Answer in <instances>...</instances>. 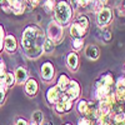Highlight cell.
<instances>
[{
	"label": "cell",
	"mask_w": 125,
	"mask_h": 125,
	"mask_svg": "<svg viewBox=\"0 0 125 125\" xmlns=\"http://www.w3.org/2000/svg\"><path fill=\"white\" fill-rule=\"evenodd\" d=\"M98 123H99V125H108L110 123V114L101 115L100 118H98Z\"/></svg>",
	"instance_id": "obj_26"
},
{
	"label": "cell",
	"mask_w": 125,
	"mask_h": 125,
	"mask_svg": "<svg viewBox=\"0 0 125 125\" xmlns=\"http://www.w3.org/2000/svg\"><path fill=\"white\" fill-rule=\"evenodd\" d=\"M89 125H94V123H93V121H90V124H89Z\"/></svg>",
	"instance_id": "obj_35"
},
{
	"label": "cell",
	"mask_w": 125,
	"mask_h": 125,
	"mask_svg": "<svg viewBox=\"0 0 125 125\" xmlns=\"http://www.w3.org/2000/svg\"><path fill=\"white\" fill-rule=\"evenodd\" d=\"M5 49L8 51H10V53L16 49V40L13 35H8L5 38Z\"/></svg>",
	"instance_id": "obj_12"
},
{
	"label": "cell",
	"mask_w": 125,
	"mask_h": 125,
	"mask_svg": "<svg viewBox=\"0 0 125 125\" xmlns=\"http://www.w3.org/2000/svg\"><path fill=\"white\" fill-rule=\"evenodd\" d=\"M16 125H28V124H26V121L24 119H19L18 123H16Z\"/></svg>",
	"instance_id": "obj_34"
},
{
	"label": "cell",
	"mask_w": 125,
	"mask_h": 125,
	"mask_svg": "<svg viewBox=\"0 0 125 125\" xmlns=\"http://www.w3.org/2000/svg\"><path fill=\"white\" fill-rule=\"evenodd\" d=\"M124 6H125V4H124Z\"/></svg>",
	"instance_id": "obj_39"
},
{
	"label": "cell",
	"mask_w": 125,
	"mask_h": 125,
	"mask_svg": "<svg viewBox=\"0 0 125 125\" xmlns=\"http://www.w3.org/2000/svg\"><path fill=\"white\" fill-rule=\"evenodd\" d=\"M54 50V44L51 40H45V43L43 44V51L44 53H51Z\"/></svg>",
	"instance_id": "obj_19"
},
{
	"label": "cell",
	"mask_w": 125,
	"mask_h": 125,
	"mask_svg": "<svg viewBox=\"0 0 125 125\" xmlns=\"http://www.w3.org/2000/svg\"><path fill=\"white\" fill-rule=\"evenodd\" d=\"M6 74L5 73V64H4V61L0 59V76H4Z\"/></svg>",
	"instance_id": "obj_30"
},
{
	"label": "cell",
	"mask_w": 125,
	"mask_h": 125,
	"mask_svg": "<svg viewBox=\"0 0 125 125\" xmlns=\"http://www.w3.org/2000/svg\"><path fill=\"white\" fill-rule=\"evenodd\" d=\"M55 8V3L54 0H46V1L44 3V10L46 13H51Z\"/></svg>",
	"instance_id": "obj_23"
},
{
	"label": "cell",
	"mask_w": 125,
	"mask_h": 125,
	"mask_svg": "<svg viewBox=\"0 0 125 125\" xmlns=\"http://www.w3.org/2000/svg\"><path fill=\"white\" fill-rule=\"evenodd\" d=\"M76 3H78V5H80V6H86V5L90 3V0H76Z\"/></svg>",
	"instance_id": "obj_32"
},
{
	"label": "cell",
	"mask_w": 125,
	"mask_h": 125,
	"mask_svg": "<svg viewBox=\"0 0 125 125\" xmlns=\"http://www.w3.org/2000/svg\"><path fill=\"white\" fill-rule=\"evenodd\" d=\"M71 18V8L68 1L61 0L55 9V19L60 25H66Z\"/></svg>",
	"instance_id": "obj_2"
},
{
	"label": "cell",
	"mask_w": 125,
	"mask_h": 125,
	"mask_svg": "<svg viewBox=\"0 0 125 125\" xmlns=\"http://www.w3.org/2000/svg\"><path fill=\"white\" fill-rule=\"evenodd\" d=\"M61 96H62V94H61V89L59 86L50 88L48 90V94H46V98H48L49 103H58V101H60Z\"/></svg>",
	"instance_id": "obj_5"
},
{
	"label": "cell",
	"mask_w": 125,
	"mask_h": 125,
	"mask_svg": "<svg viewBox=\"0 0 125 125\" xmlns=\"http://www.w3.org/2000/svg\"><path fill=\"white\" fill-rule=\"evenodd\" d=\"M55 109H56L58 113H64L65 111V103L64 101H58Z\"/></svg>",
	"instance_id": "obj_28"
},
{
	"label": "cell",
	"mask_w": 125,
	"mask_h": 125,
	"mask_svg": "<svg viewBox=\"0 0 125 125\" xmlns=\"http://www.w3.org/2000/svg\"><path fill=\"white\" fill-rule=\"evenodd\" d=\"M31 125H38V124H35V123H33V124H31Z\"/></svg>",
	"instance_id": "obj_36"
},
{
	"label": "cell",
	"mask_w": 125,
	"mask_h": 125,
	"mask_svg": "<svg viewBox=\"0 0 125 125\" xmlns=\"http://www.w3.org/2000/svg\"><path fill=\"white\" fill-rule=\"evenodd\" d=\"M110 86L109 85H105V84H103V83H98V89H96V98L99 100H103V99H105L109 94H110Z\"/></svg>",
	"instance_id": "obj_7"
},
{
	"label": "cell",
	"mask_w": 125,
	"mask_h": 125,
	"mask_svg": "<svg viewBox=\"0 0 125 125\" xmlns=\"http://www.w3.org/2000/svg\"><path fill=\"white\" fill-rule=\"evenodd\" d=\"M76 23H78L79 25H81L85 30H88V28H89V19H88L85 15L79 16V19H78V21H76Z\"/></svg>",
	"instance_id": "obj_20"
},
{
	"label": "cell",
	"mask_w": 125,
	"mask_h": 125,
	"mask_svg": "<svg viewBox=\"0 0 125 125\" xmlns=\"http://www.w3.org/2000/svg\"><path fill=\"white\" fill-rule=\"evenodd\" d=\"M3 38H4V30H3L1 26H0V50H1V48H3Z\"/></svg>",
	"instance_id": "obj_33"
},
{
	"label": "cell",
	"mask_w": 125,
	"mask_h": 125,
	"mask_svg": "<svg viewBox=\"0 0 125 125\" xmlns=\"http://www.w3.org/2000/svg\"><path fill=\"white\" fill-rule=\"evenodd\" d=\"M66 125H70V124H66Z\"/></svg>",
	"instance_id": "obj_38"
},
{
	"label": "cell",
	"mask_w": 125,
	"mask_h": 125,
	"mask_svg": "<svg viewBox=\"0 0 125 125\" xmlns=\"http://www.w3.org/2000/svg\"><path fill=\"white\" fill-rule=\"evenodd\" d=\"M26 78H28L26 70L23 69V68H19L16 70V80H18V83H24L26 80Z\"/></svg>",
	"instance_id": "obj_15"
},
{
	"label": "cell",
	"mask_w": 125,
	"mask_h": 125,
	"mask_svg": "<svg viewBox=\"0 0 125 125\" xmlns=\"http://www.w3.org/2000/svg\"><path fill=\"white\" fill-rule=\"evenodd\" d=\"M103 5H104V3H101L100 0H94V1L91 3V10L95 11V13H99L103 9Z\"/></svg>",
	"instance_id": "obj_22"
},
{
	"label": "cell",
	"mask_w": 125,
	"mask_h": 125,
	"mask_svg": "<svg viewBox=\"0 0 125 125\" xmlns=\"http://www.w3.org/2000/svg\"><path fill=\"white\" fill-rule=\"evenodd\" d=\"M118 125H125V124H124V123H123V124H118Z\"/></svg>",
	"instance_id": "obj_37"
},
{
	"label": "cell",
	"mask_w": 125,
	"mask_h": 125,
	"mask_svg": "<svg viewBox=\"0 0 125 125\" xmlns=\"http://www.w3.org/2000/svg\"><path fill=\"white\" fill-rule=\"evenodd\" d=\"M25 90H26V94L30 96H34L36 91H38V83L34 80V79H29L28 83H26V86H25Z\"/></svg>",
	"instance_id": "obj_11"
},
{
	"label": "cell",
	"mask_w": 125,
	"mask_h": 125,
	"mask_svg": "<svg viewBox=\"0 0 125 125\" xmlns=\"http://www.w3.org/2000/svg\"><path fill=\"white\" fill-rule=\"evenodd\" d=\"M100 83H103V84H105V85L111 86L113 83H114V80H113V76H111L110 74H105L104 76H101V81H100Z\"/></svg>",
	"instance_id": "obj_24"
},
{
	"label": "cell",
	"mask_w": 125,
	"mask_h": 125,
	"mask_svg": "<svg viewBox=\"0 0 125 125\" xmlns=\"http://www.w3.org/2000/svg\"><path fill=\"white\" fill-rule=\"evenodd\" d=\"M69 80H68V78L65 76V75H61L60 78H59V83H58V86L61 89V90H64V89H66L68 88V85H69Z\"/></svg>",
	"instance_id": "obj_18"
},
{
	"label": "cell",
	"mask_w": 125,
	"mask_h": 125,
	"mask_svg": "<svg viewBox=\"0 0 125 125\" xmlns=\"http://www.w3.org/2000/svg\"><path fill=\"white\" fill-rule=\"evenodd\" d=\"M68 66L73 70H75L78 68V56H76L75 53H71L68 56Z\"/></svg>",
	"instance_id": "obj_14"
},
{
	"label": "cell",
	"mask_w": 125,
	"mask_h": 125,
	"mask_svg": "<svg viewBox=\"0 0 125 125\" xmlns=\"http://www.w3.org/2000/svg\"><path fill=\"white\" fill-rule=\"evenodd\" d=\"M111 18H113L111 10L108 9V8H103L98 13V24H99V26H106L110 23Z\"/></svg>",
	"instance_id": "obj_4"
},
{
	"label": "cell",
	"mask_w": 125,
	"mask_h": 125,
	"mask_svg": "<svg viewBox=\"0 0 125 125\" xmlns=\"http://www.w3.org/2000/svg\"><path fill=\"white\" fill-rule=\"evenodd\" d=\"M85 29L83 28L81 25H79L78 23H74L71 26H70V34L71 36H74V38H81V36H84L85 35Z\"/></svg>",
	"instance_id": "obj_9"
},
{
	"label": "cell",
	"mask_w": 125,
	"mask_h": 125,
	"mask_svg": "<svg viewBox=\"0 0 125 125\" xmlns=\"http://www.w3.org/2000/svg\"><path fill=\"white\" fill-rule=\"evenodd\" d=\"M11 8V11H14V14H23L24 9H25V4L23 0H13L11 3L9 4Z\"/></svg>",
	"instance_id": "obj_10"
},
{
	"label": "cell",
	"mask_w": 125,
	"mask_h": 125,
	"mask_svg": "<svg viewBox=\"0 0 125 125\" xmlns=\"http://www.w3.org/2000/svg\"><path fill=\"white\" fill-rule=\"evenodd\" d=\"M4 79H5V84H6V88H11L15 83V76L10 73H6L4 75Z\"/></svg>",
	"instance_id": "obj_17"
},
{
	"label": "cell",
	"mask_w": 125,
	"mask_h": 125,
	"mask_svg": "<svg viewBox=\"0 0 125 125\" xmlns=\"http://www.w3.org/2000/svg\"><path fill=\"white\" fill-rule=\"evenodd\" d=\"M88 109H89V104H88L85 100H80L79 104H78V110H79V113L83 114V115H86Z\"/></svg>",
	"instance_id": "obj_16"
},
{
	"label": "cell",
	"mask_w": 125,
	"mask_h": 125,
	"mask_svg": "<svg viewBox=\"0 0 125 125\" xmlns=\"http://www.w3.org/2000/svg\"><path fill=\"white\" fill-rule=\"evenodd\" d=\"M123 123H125V114L124 113L114 114V124L118 125V124H123Z\"/></svg>",
	"instance_id": "obj_21"
},
{
	"label": "cell",
	"mask_w": 125,
	"mask_h": 125,
	"mask_svg": "<svg viewBox=\"0 0 125 125\" xmlns=\"http://www.w3.org/2000/svg\"><path fill=\"white\" fill-rule=\"evenodd\" d=\"M48 33H49V38L53 43H59L62 39V29L60 25H58L56 23L51 21L48 26Z\"/></svg>",
	"instance_id": "obj_3"
},
{
	"label": "cell",
	"mask_w": 125,
	"mask_h": 125,
	"mask_svg": "<svg viewBox=\"0 0 125 125\" xmlns=\"http://www.w3.org/2000/svg\"><path fill=\"white\" fill-rule=\"evenodd\" d=\"M33 120H34V123L35 124H41L43 123V113L41 111H35L34 114H33Z\"/></svg>",
	"instance_id": "obj_25"
},
{
	"label": "cell",
	"mask_w": 125,
	"mask_h": 125,
	"mask_svg": "<svg viewBox=\"0 0 125 125\" xmlns=\"http://www.w3.org/2000/svg\"><path fill=\"white\" fill-rule=\"evenodd\" d=\"M83 44H84V41H83L81 38H75L74 41H73V48L75 50H80L83 48Z\"/></svg>",
	"instance_id": "obj_27"
},
{
	"label": "cell",
	"mask_w": 125,
	"mask_h": 125,
	"mask_svg": "<svg viewBox=\"0 0 125 125\" xmlns=\"http://www.w3.org/2000/svg\"><path fill=\"white\" fill-rule=\"evenodd\" d=\"M66 95L71 99V100H74L79 96V94H80V88L78 85V83L76 81H70L69 83V85L66 88Z\"/></svg>",
	"instance_id": "obj_6"
},
{
	"label": "cell",
	"mask_w": 125,
	"mask_h": 125,
	"mask_svg": "<svg viewBox=\"0 0 125 125\" xmlns=\"http://www.w3.org/2000/svg\"><path fill=\"white\" fill-rule=\"evenodd\" d=\"M4 100H5V88L0 86V105H3Z\"/></svg>",
	"instance_id": "obj_29"
},
{
	"label": "cell",
	"mask_w": 125,
	"mask_h": 125,
	"mask_svg": "<svg viewBox=\"0 0 125 125\" xmlns=\"http://www.w3.org/2000/svg\"><path fill=\"white\" fill-rule=\"evenodd\" d=\"M44 35L41 31L34 26H28L21 38V45L26 51V55L30 58H38L43 53Z\"/></svg>",
	"instance_id": "obj_1"
},
{
	"label": "cell",
	"mask_w": 125,
	"mask_h": 125,
	"mask_svg": "<svg viewBox=\"0 0 125 125\" xmlns=\"http://www.w3.org/2000/svg\"><path fill=\"white\" fill-rule=\"evenodd\" d=\"M90 119H88V118H83V119H80L79 120V123H78V125H89L90 124Z\"/></svg>",
	"instance_id": "obj_31"
},
{
	"label": "cell",
	"mask_w": 125,
	"mask_h": 125,
	"mask_svg": "<svg viewBox=\"0 0 125 125\" xmlns=\"http://www.w3.org/2000/svg\"><path fill=\"white\" fill-rule=\"evenodd\" d=\"M85 54H86V56L89 58V59H91V60H96L98 58H99V49L96 48V46H94V45H90V46H88L86 48V51H85Z\"/></svg>",
	"instance_id": "obj_13"
},
{
	"label": "cell",
	"mask_w": 125,
	"mask_h": 125,
	"mask_svg": "<svg viewBox=\"0 0 125 125\" xmlns=\"http://www.w3.org/2000/svg\"><path fill=\"white\" fill-rule=\"evenodd\" d=\"M41 76L45 80H51L54 76V69L53 65L50 62H45V64L41 66Z\"/></svg>",
	"instance_id": "obj_8"
}]
</instances>
